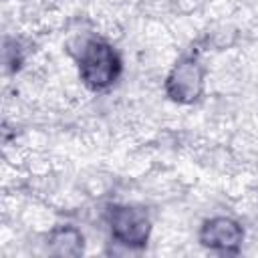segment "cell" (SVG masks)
<instances>
[{
    "label": "cell",
    "mask_w": 258,
    "mask_h": 258,
    "mask_svg": "<svg viewBox=\"0 0 258 258\" xmlns=\"http://www.w3.org/2000/svg\"><path fill=\"white\" fill-rule=\"evenodd\" d=\"M81 83L93 91L103 93L117 85L123 73V60L117 48L105 38H85L75 54Z\"/></svg>",
    "instance_id": "1"
},
{
    "label": "cell",
    "mask_w": 258,
    "mask_h": 258,
    "mask_svg": "<svg viewBox=\"0 0 258 258\" xmlns=\"http://www.w3.org/2000/svg\"><path fill=\"white\" fill-rule=\"evenodd\" d=\"M107 228L111 238L131 250L143 248L151 234V220L147 212L131 204H115L107 210Z\"/></svg>",
    "instance_id": "2"
},
{
    "label": "cell",
    "mask_w": 258,
    "mask_h": 258,
    "mask_svg": "<svg viewBox=\"0 0 258 258\" xmlns=\"http://www.w3.org/2000/svg\"><path fill=\"white\" fill-rule=\"evenodd\" d=\"M206 69L198 56H181L165 79V95L179 105L196 103L204 93Z\"/></svg>",
    "instance_id": "3"
},
{
    "label": "cell",
    "mask_w": 258,
    "mask_h": 258,
    "mask_svg": "<svg viewBox=\"0 0 258 258\" xmlns=\"http://www.w3.org/2000/svg\"><path fill=\"white\" fill-rule=\"evenodd\" d=\"M198 240L202 246H206L212 252L236 254L244 242V230L234 218L214 216L200 226Z\"/></svg>",
    "instance_id": "4"
},
{
    "label": "cell",
    "mask_w": 258,
    "mask_h": 258,
    "mask_svg": "<svg viewBox=\"0 0 258 258\" xmlns=\"http://www.w3.org/2000/svg\"><path fill=\"white\" fill-rule=\"evenodd\" d=\"M46 248L50 254H56V256L83 254V248H85L83 232L71 224L54 226L46 236Z\"/></svg>",
    "instance_id": "5"
}]
</instances>
